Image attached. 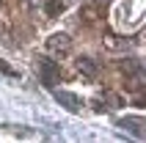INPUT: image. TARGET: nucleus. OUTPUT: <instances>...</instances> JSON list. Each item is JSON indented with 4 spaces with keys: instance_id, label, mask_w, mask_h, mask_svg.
<instances>
[{
    "instance_id": "obj_1",
    "label": "nucleus",
    "mask_w": 146,
    "mask_h": 143,
    "mask_svg": "<svg viewBox=\"0 0 146 143\" xmlns=\"http://www.w3.org/2000/svg\"><path fill=\"white\" fill-rule=\"evenodd\" d=\"M47 52L52 58H66L72 52V39H69L66 33H52L47 39Z\"/></svg>"
},
{
    "instance_id": "obj_2",
    "label": "nucleus",
    "mask_w": 146,
    "mask_h": 143,
    "mask_svg": "<svg viewBox=\"0 0 146 143\" xmlns=\"http://www.w3.org/2000/svg\"><path fill=\"white\" fill-rule=\"evenodd\" d=\"M52 99H55L61 107H66L69 113H80L83 110V99L72 91H61V88H52Z\"/></svg>"
},
{
    "instance_id": "obj_3",
    "label": "nucleus",
    "mask_w": 146,
    "mask_h": 143,
    "mask_svg": "<svg viewBox=\"0 0 146 143\" xmlns=\"http://www.w3.org/2000/svg\"><path fill=\"white\" fill-rule=\"evenodd\" d=\"M39 72H41V83L52 91V88L58 85V80H61V74H58V66L52 64V61H39Z\"/></svg>"
},
{
    "instance_id": "obj_4",
    "label": "nucleus",
    "mask_w": 146,
    "mask_h": 143,
    "mask_svg": "<svg viewBox=\"0 0 146 143\" xmlns=\"http://www.w3.org/2000/svg\"><path fill=\"white\" fill-rule=\"evenodd\" d=\"M74 66H77V72L86 74V77H97V74H99V64H97V61H91V58H86V55L77 58V64H74Z\"/></svg>"
},
{
    "instance_id": "obj_5",
    "label": "nucleus",
    "mask_w": 146,
    "mask_h": 143,
    "mask_svg": "<svg viewBox=\"0 0 146 143\" xmlns=\"http://www.w3.org/2000/svg\"><path fill=\"white\" fill-rule=\"evenodd\" d=\"M119 127H127L132 138H143V140H146V129L141 127L138 119H119Z\"/></svg>"
},
{
    "instance_id": "obj_6",
    "label": "nucleus",
    "mask_w": 146,
    "mask_h": 143,
    "mask_svg": "<svg viewBox=\"0 0 146 143\" xmlns=\"http://www.w3.org/2000/svg\"><path fill=\"white\" fill-rule=\"evenodd\" d=\"M105 99H108V102H110V105H113V107H121V105H124V99H121V96L110 94V91H108V94H105Z\"/></svg>"
},
{
    "instance_id": "obj_7",
    "label": "nucleus",
    "mask_w": 146,
    "mask_h": 143,
    "mask_svg": "<svg viewBox=\"0 0 146 143\" xmlns=\"http://www.w3.org/2000/svg\"><path fill=\"white\" fill-rule=\"evenodd\" d=\"M61 8H64V3L52 0V3H47V14H61Z\"/></svg>"
},
{
    "instance_id": "obj_8",
    "label": "nucleus",
    "mask_w": 146,
    "mask_h": 143,
    "mask_svg": "<svg viewBox=\"0 0 146 143\" xmlns=\"http://www.w3.org/2000/svg\"><path fill=\"white\" fill-rule=\"evenodd\" d=\"M0 72H3V74H14V69H11V66H6V61H0Z\"/></svg>"
},
{
    "instance_id": "obj_9",
    "label": "nucleus",
    "mask_w": 146,
    "mask_h": 143,
    "mask_svg": "<svg viewBox=\"0 0 146 143\" xmlns=\"http://www.w3.org/2000/svg\"><path fill=\"white\" fill-rule=\"evenodd\" d=\"M28 3H31V6H36V3H39V0H28Z\"/></svg>"
},
{
    "instance_id": "obj_10",
    "label": "nucleus",
    "mask_w": 146,
    "mask_h": 143,
    "mask_svg": "<svg viewBox=\"0 0 146 143\" xmlns=\"http://www.w3.org/2000/svg\"><path fill=\"white\" fill-rule=\"evenodd\" d=\"M102 3H108V0H102Z\"/></svg>"
}]
</instances>
